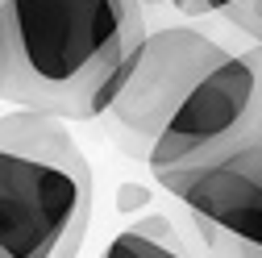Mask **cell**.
Returning a JSON list of instances; mask_svg holds the SVG:
<instances>
[{"label":"cell","instance_id":"cell-10","mask_svg":"<svg viewBox=\"0 0 262 258\" xmlns=\"http://www.w3.org/2000/svg\"><path fill=\"white\" fill-rule=\"evenodd\" d=\"M146 200H150V191H146V187H121V208H134V204L142 208Z\"/></svg>","mask_w":262,"mask_h":258},{"label":"cell","instance_id":"cell-4","mask_svg":"<svg viewBox=\"0 0 262 258\" xmlns=\"http://www.w3.org/2000/svg\"><path fill=\"white\" fill-rule=\"evenodd\" d=\"M229 50L212 42L208 34L191 25H167L146 34L134 50V71H129L125 88L108 104L104 117H113L125 134H138L154 142V134L167 117L179 109V100L200 83Z\"/></svg>","mask_w":262,"mask_h":258},{"label":"cell","instance_id":"cell-7","mask_svg":"<svg viewBox=\"0 0 262 258\" xmlns=\"http://www.w3.org/2000/svg\"><path fill=\"white\" fill-rule=\"evenodd\" d=\"M187 221H191L195 246L204 250V258H262V246H254V242H246V238H233V233H225V229H216V225H208V221H200V217H191V212H187Z\"/></svg>","mask_w":262,"mask_h":258},{"label":"cell","instance_id":"cell-11","mask_svg":"<svg viewBox=\"0 0 262 258\" xmlns=\"http://www.w3.org/2000/svg\"><path fill=\"white\" fill-rule=\"evenodd\" d=\"M138 5H167V0H138Z\"/></svg>","mask_w":262,"mask_h":258},{"label":"cell","instance_id":"cell-6","mask_svg":"<svg viewBox=\"0 0 262 258\" xmlns=\"http://www.w3.org/2000/svg\"><path fill=\"white\" fill-rule=\"evenodd\" d=\"M100 258H195L179 238L171 217H142L104 246Z\"/></svg>","mask_w":262,"mask_h":258},{"label":"cell","instance_id":"cell-3","mask_svg":"<svg viewBox=\"0 0 262 258\" xmlns=\"http://www.w3.org/2000/svg\"><path fill=\"white\" fill-rule=\"evenodd\" d=\"M262 121V46L229 50L216 67L195 83L167 125L146 146V163L158 175L204 167L258 134Z\"/></svg>","mask_w":262,"mask_h":258},{"label":"cell","instance_id":"cell-2","mask_svg":"<svg viewBox=\"0 0 262 258\" xmlns=\"http://www.w3.org/2000/svg\"><path fill=\"white\" fill-rule=\"evenodd\" d=\"M92 221V167L46 113L0 117V258H75Z\"/></svg>","mask_w":262,"mask_h":258},{"label":"cell","instance_id":"cell-8","mask_svg":"<svg viewBox=\"0 0 262 258\" xmlns=\"http://www.w3.org/2000/svg\"><path fill=\"white\" fill-rule=\"evenodd\" d=\"M221 17L229 25H237L242 34L254 38V46H262V0H233V5H225Z\"/></svg>","mask_w":262,"mask_h":258},{"label":"cell","instance_id":"cell-12","mask_svg":"<svg viewBox=\"0 0 262 258\" xmlns=\"http://www.w3.org/2000/svg\"><path fill=\"white\" fill-rule=\"evenodd\" d=\"M167 5H175V9H183V5H187V0H167Z\"/></svg>","mask_w":262,"mask_h":258},{"label":"cell","instance_id":"cell-5","mask_svg":"<svg viewBox=\"0 0 262 258\" xmlns=\"http://www.w3.org/2000/svg\"><path fill=\"white\" fill-rule=\"evenodd\" d=\"M158 183L175 200H183L191 217L262 246V138L258 134L204 167L158 175Z\"/></svg>","mask_w":262,"mask_h":258},{"label":"cell","instance_id":"cell-1","mask_svg":"<svg viewBox=\"0 0 262 258\" xmlns=\"http://www.w3.org/2000/svg\"><path fill=\"white\" fill-rule=\"evenodd\" d=\"M142 38L138 0H0V100L88 121L96 88Z\"/></svg>","mask_w":262,"mask_h":258},{"label":"cell","instance_id":"cell-9","mask_svg":"<svg viewBox=\"0 0 262 258\" xmlns=\"http://www.w3.org/2000/svg\"><path fill=\"white\" fill-rule=\"evenodd\" d=\"M225 5H233V0H187L183 13H187V17H200V13H221Z\"/></svg>","mask_w":262,"mask_h":258},{"label":"cell","instance_id":"cell-13","mask_svg":"<svg viewBox=\"0 0 262 258\" xmlns=\"http://www.w3.org/2000/svg\"><path fill=\"white\" fill-rule=\"evenodd\" d=\"M258 138H262V121H258Z\"/></svg>","mask_w":262,"mask_h":258}]
</instances>
